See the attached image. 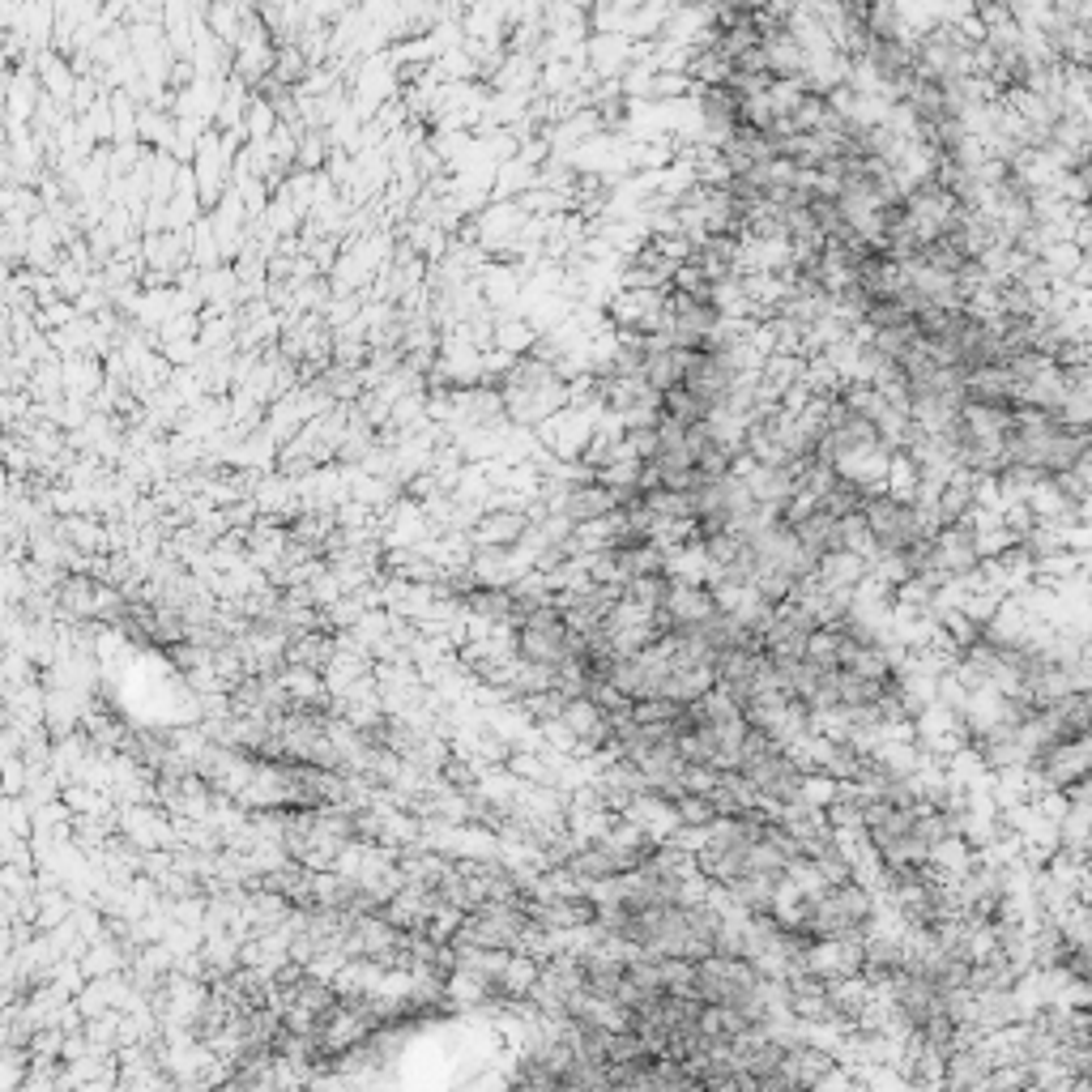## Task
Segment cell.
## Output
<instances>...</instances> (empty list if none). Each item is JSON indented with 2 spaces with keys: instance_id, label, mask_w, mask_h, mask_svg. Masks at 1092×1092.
Masks as SVG:
<instances>
[{
  "instance_id": "1",
  "label": "cell",
  "mask_w": 1092,
  "mask_h": 1092,
  "mask_svg": "<svg viewBox=\"0 0 1092 1092\" xmlns=\"http://www.w3.org/2000/svg\"><path fill=\"white\" fill-rule=\"evenodd\" d=\"M508 632H513L517 662L547 666V670H564L576 658V649H580V636L572 632V623H568L560 602L533 606V611H525L513 627H508Z\"/></svg>"
}]
</instances>
